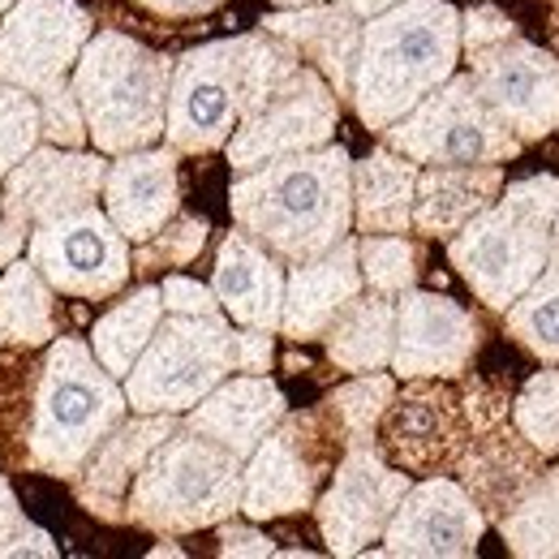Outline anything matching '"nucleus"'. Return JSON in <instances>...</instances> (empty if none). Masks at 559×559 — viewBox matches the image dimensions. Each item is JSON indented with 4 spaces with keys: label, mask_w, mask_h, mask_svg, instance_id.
I'll return each instance as SVG.
<instances>
[{
    "label": "nucleus",
    "mask_w": 559,
    "mask_h": 559,
    "mask_svg": "<svg viewBox=\"0 0 559 559\" xmlns=\"http://www.w3.org/2000/svg\"><path fill=\"white\" fill-rule=\"evenodd\" d=\"M263 31L284 39L310 70L323 73L336 99H349L357 52H361V22L341 4H306V9H280L263 17Z\"/></svg>",
    "instance_id": "24"
},
{
    "label": "nucleus",
    "mask_w": 559,
    "mask_h": 559,
    "mask_svg": "<svg viewBox=\"0 0 559 559\" xmlns=\"http://www.w3.org/2000/svg\"><path fill=\"white\" fill-rule=\"evenodd\" d=\"M159 319H164V297H159L155 284H142V288H134L121 306H112V310L91 328L86 345H91V353L99 357V366H104L112 379H126V374L134 370L139 353L146 349V341L155 336Z\"/></svg>",
    "instance_id": "29"
},
{
    "label": "nucleus",
    "mask_w": 559,
    "mask_h": 559,
    "mask_svg": "<svg viewBox=\"0 0 559 559\" xmlns=\"http://www.w3.org/2000/svg\"><path fill=\"white\" fill-rule=\"evenodd\" d=\"M181 426L177 414H139V418H121L99 448L86 456V465L78 469L73 490L78 503L99 516V521H126V495L139 478L142 461Z\"/></svg>",
    "instance_id": "20"
},
{
    "label": "nucleus",
    "mask_w": 559,
    "mask_h": 559,
    "mask_svg": "<svg viewBox=\"0 0 559 559\" xmlns=\"http://www.w3.org/2000/svg\"><path fill=\"white\" fill-rule=\"evenodd\" d=\"M237 374V332L219 314H164L155 336L121 379L134 414H186Z\"/></svg>",
    "instance_id": "8"
},
{
    "label": "nucleus",
    "mask_w": 559,
    "mask_h": 559,
    "mask_svg": "<svg viewBox=\"0 0 559 559\" xmlns=\"http://www.w3.org/2000/svg\"><path fill=\"white\" fill-rule=\"evenodd\" d=\"M483 508L452 478H430L405 490L388 530L383 556H474L483 543Z\"/></svg>",
    "instance_id": "18"
},
{
    "label": "nucleus",
    "mask_w": 559,
    "mask_h": 559,
    "mask_svg": "<svg viewBox=\"0 0 559 559\" xmlns=\"http://www.w3.org/2000/svg\"><path fill=\"white\" fill-rule=\"evenodd\" d=\"M44 142V130H39V99L22 86H9L0 82V177L26 159L35 146Z\"/></svg>",
    "instance_id": "36"
},
{
    "label": "nucleus",
    "mask_w": 559,
    "mask_h": 559,
    "mask_svg": "<svg viewBox=\"0 0 559 559\" xmlns=\"http://www.w3.org/2000/svg\"><path fill=\"white\" fill-rule=\"evenodd\" d=\"M357 267L370 293L401 297L418 284V250L401 233H366L357 237Z\"/></svg>",
    "instance_id": "33"
},
{
    "label": "nucleus",
    "mask_w": 559,
    "mask_h": 559,
    "mask_svg": "<svg viewBox=\"0 0 559 559\" xmlns=\"http://www.w3.org/2000/svg\"><path fill=\"white\" fill-rule=\"evenodd\" d=\"M233 224L280 263H306L332 250L353 228V159L328 142L263 168L237 173L228 190Z\"/></svg>",
    "instance_id": "2"
},
{
    "label": "nucleus",
    "mask_w": 559,
    "mask_h": 559,
    "mask_svg": "<svg viewBox=\"0 0 559 559\" xmlns=\"http://www.w3.org/2000/svg\"><path fill=\"white\" fill-rule=\"evenodd\" d=\"M159 297H164V314H219L211 284H199V280L168 276L159 284Z\"/></svg>",
    "instance_id": "39"
},
{
    "label": "nucleus",
    "mask_w": 559,
    "mask_h": 559,
    "mask_svg": "<svg viewBox=\"0 0 559 559\" xmlns=\"http://www.w3.org/2000/svg\"><path fill=\"white\" fill-rule=\"evenodd\" d=\"M499 534L512 556H559V469L530 483L499 521Z\"/></svg>",
    "instance_id": "30"
},
{
    "label": "nucleus",
    "mask_w": 559,
    "mask_h": 559,
    "mask_svg": "<svg viewBox=\"0 0 559 559\" xmlns=\"http://www.w3.org/2000/svg\"><path fill=\"white\" fill-rule=\"evenodd\" d=\"M547 267H559V215L551 224V241H547Z\"/></svg>",
    "instance_id": "45"
},
{
    "label": "nucleus",
    "mask_w": 559,
    "mask_h": 559,
    "mask_svg": "<svg viewBox=\"0 0 559 559\" xmlns=\"http://www.w3.org/2000/svg\"><path fill=\"white\" fill-rule=\"evenodd\" d=\"M207 219L199 215H173L159 233H151L146 241H139V254L134 259V272L151 276V272H168V267H190L199 259V250L207 246Z\"/></svg>",
    "instance_id": "35"
},
{
    "label": "nucleus",
    "mask_w": 559,
    "mask_h": 559,
    "mask_svg": "<svg viewBox=\"0 0 559 559\" xmlns=\"http://www.w3.org/2000/svg\"><path fill=\"white\" fill-rule=\"evenodd\" d=\"M86 139L99 155H126L164 139L173 57L121 31H95L70 73Z\"/></svg>",
    "instance_id": "5"
},
{
    "label": "nucleus",
    "mask_w": 559,
    "mask_h": 559,
    "mask_svg": "<svg viewBox=\"0 0 559 559\" xmlns=\"http://www.w3.org/2000/svg\"><path fill=\"white\" fill-rule=\"evenodd\" d=\"M155 556H181V547H173V543L168 547H151V559Z\"/></svg>",
    "instance_id": "47"
},
{
    "label": "nucleus",
    "mask_w": 559,
    "mask_h": 559,
    "mask_svg": "<svg viewBox=\"0 0 559 559\" xmlns=\"http://www.w3.org/2000/svg\"><path fill=\"white\" fill-rule=\"evenodd\" d=\"M392 151L409 155L421 168L439 164H508L521 155L525 142L516 139L478 95L469 73H452L435 86L421 104H414L401 121L383 130Z\"/></svg>",
    "instance_id": "10"
},
{
    "label": "nucleus",
    "mask_w": 559,
    "mask_h": 559,
    "mask_svg": "<svg viewBox=\"0 0 559 559\" xmlns=\"http://www.w3.org/2000/svg\"><path fill=\"white\" fill-rule=\"evenodd\" d=\"M418 168L409 155L379 146L353 164V228L366 233H409Z\"/></svg>",
    "instance_id": "26"
},
{
    "label": "nucleus",
    "mask_w": 559,
    "mask_h": 559,
    "mask_svg": "<svg viewBox=\"0 0 559 559\" xmlns=\"http://www.w3.org/2000/svg\"><path fill=\"white\" fill-rule=\"evenodd\" d=\"M219 556H276V547H272V538H263L259 530L224 525V521H219Z\"/></svg>",
    "instance_id": "41"
},
{
    "label": "nucleus",
    "mask_w": 559,
    "mask_h": 559,
    "mask_svg": "<svg viewBox=\"0 0 559 559\" xmlns=\"http://www.w3.org/2000/svg\"><path fill=\"white\" fill-rule=\"evenodd\" d=\"M483 345L478 319L443 297L409 288L396 301V345H392V370L396 379H461Z\"/></svg>",
    "instance_id": "17"
},
{
    "label": "nucleus",
    "mask_w": 559,
    "mask_h": 559,
    "mask_svg": "<svg viewBox=\"0 0 559 559\" xmlns=\"http://www.w3.org/2000/svg\"><path fill=\"white\" fill-rule=\"evenodd\" d=\"M95 17L78 0H13L0 17V82L39 95L70 78Z\"/></svg>",
    "instance_id": "14"
},
{
    "label": "nucleus",
    "mask_w": 559,
    "mask_h": 559,
    "mask_svg": "<svg viewBox=\"0 0 559 559\" xmlns=\"http://www.w3.org/2000/svg\"><path fill=\"white\" fill-rule=\"evenodd\" d=\"M246 461L203 435L177 426L146 461L126 495V521L151 534H194L241 512Z\"/></svg>",
    "instance_id": "7"
},
{
    "label": "nucleus",
    "mask_w": 559,
    "mask_h": 559,
    "mask_svg": "<svg viewBox=\"0 0 559 559\" xmlns=\"http://www.w3.org/2000/svg\"><path fill=\"white\" fill-rule=\"evenodd\" d=\"M211 293H215L219 310L233 323L280 332V310H284V272H280V259L267 254L241 228H233L219 241Z\"/></svg>",
    "instance_id": "23"
},
{
    "label": "nucleus",
    "mask_w": 559,
    "mask_h": 559,
    "mask_svg": "<svg viewBox=\"0 0 559 559\" xmlns=\"http://www.w3.org/2000/svg\"><path fill=\"white\" fill-rule=\"evenodd\" d=\"M508 336L538 361L559 366V267H543L538 280L503 310Z\"/></svg>",
    "instance_id": "31"
},
{
    "label": "nucleus",
    "mask_w": 559,
    "mask_h": 559,
    "mask_svg": "<svg viewBox=\"0 0 559 559\" xmlns=\"http://www.w3.org/2000/svg\"><path fill=\"white\" fill-rule=\"evenodd\" d=\"M361 293V267H357V237H341L319 259L293 263L284 276V310L280 332L297 345L323 341L328 323Z\"/></svg>",
    "instance_id": "21"
},
{
    "label": "nucleus",
    "mask_w": 559,
    "mask_h": 559,
    "mask_svg": "<svg viewBox=\"0 0 559 559\" xmlns=\"http://www.w3.org/2000/svg\"><path fill=\"white\" fill-rule=\"evenodd\" d=\"M39 130L52 146H82L86 142V121H82V104L73 95V82L61 78L52 86H44L39 95Z\"/></svg>",
    "instance_id": "38"
},
{
    "label": "nucleus",
    "mask_w": 559,
    "mask_h": 559,
    "mask_svg": "<svg viewBox=\"0 0 559 559\" xmlns=\"http://www.w3.org/2000/svg\"><path fill=\"white\" fill-rule=\"evenodd\" d=\"M345 456V439L328 405L306 414H284L267 439L246 456L241 469V512L250 521H276L310 512L319 487Z\"/></svg>",
    "instance_id": "9"
},
{
    "label": "nucleus",
    "mask_w": 559,
    "mask_h": 559,
    "mask_svg": "<svg viewBox=\"0 0 559 559\" xmlns=\"http://www.w3.org/2000/svg\"><path fill=\"white\" fill-rule=\"evenodd\" d=\"M559 215V177H525L503 186L456 237L448 259L487 310H508L547 267V241Z\"/></svg>",
    "instance_id": "6"
},
{
    "label": "nucleus",
    "mask_w": 559,
    "mask_h": 559,
    "mask_svg": "<svg viewBox=\"0 0 559 559\" xmlns=\"http://www.w3.org/2000/svg\"><path fill=\"white\" fill-rule=\"evenodd\" d=\"M556 4H559V0H556Z\"/></svg>",
    "instance_id": "49"
},
{
    "label": "nucleus",
    "mask_w": 559,
    "mask_h": 559,
    "mask_svg": "<svg viewBox=\"0 0 559 559\" xmlns=\"http://www.w3.org/2000/svg\"><path fill=\"white\" fill-rule=\"evenodd\" d=\"M61 336L57 288L39 276L31 259L0 267V349H44Z\"/></svg>",
    "instance_id": "28"
},
{
    "label": "nucleus",
    "mask_w": 559,
    "mask_h": 559,
    "mask_svg": "<svg viewBox=\"0 0 559 559\" xmlns=\"http://www.w3.org/2000/svg\"><path fill=\"white\" fill-rule=\"evenodd\" d=\"M280 9H306V4H323V0H272Z\"/></svg>",
    "instance_id": "46"
},
{
    "label": "nucleus",
    "mask_w": 559,
    "mask_h": 559,
    "mask_svg": "<svg viewBox=\"0 0 559 559\" xmlns=\"http://www.w3.org/2000/svg\"><path fill=\"white\" fill-rule=\"evenodd\" d=\"M512 421L538 456L559 452V370H538L512 401Z\"/></svg>",
    "instance_id": "34"
},
{
    "label": "nucleus",
    "mask_w": 559,
    "mask_h": 559,
    "mask_svg": "<svg viewBox=\"0 0 559 559\" xmlns=\"http://www.w3.org/2000/svg\"><path fill=\"white\" fill-rule=\"evenodd\" d=\"M503 190V164H439L418 168L414 228L421 237H456L478 211H487Z\"/></svg>",
    "instance_id": "25"
},
{
    "label": "nucleus",
    "mask_w": 559,
    "mask_h": 559,
    "mask_svg": "<svg viewBox=\"0 0 559 559\" xmlns=\"http://www.w3.org/2000/svg\"><path fill=\"white\" fill-rule=\"evenodd\" d=\"M104 215L117 224V233L139 246L151 233H159L181 203L177 181V151L173 146H142L112 155L104 173Z\"/></svg>",
    "instance_id": "19"
},
{
    "label": "nucleus",
    "mask_w": 559,
    "mask_h": 559,
    "mask_svg": "<svg viewBox=\"0 0 559 559\" xmlns=\"http://www.w3.org/2000/svg\"><path fill=\"white\" fill-rule=\"evenodd\" d=\"M146 13H159V17H203L211 9H219L224 0H134Z\"/></svg>",
    "instance_id": "42"
},
{
    "label": "nucleus",
    "mask_w": 559,
    "mask_h": 559,
    "mask_svg": "<svg viewBox=\"0 0 559 559\" xmlns=\"http://www.w3.org/2000/svg\"><path fill=\"white\" fill-rule=\"evenodd\" d=\"M26 237H31V233H22L13 219H4V215H0V267H9L13 259H22Z\"/></svg>",
    "instance_id": "43"
},
{
    "label": "nucleus",
    "mask_w": 559,
    "mask_h": 559,
    "mask_svg": "<svg viewBox=\"0 0 559 559\" xmlns=\"http://www.w3.org/2000/svg\"><path fill=\"white\" fill-rule=\"evenodd\" d=\"M301 66V57L267 31L215 39L173 61L164 139L177 155H207L233 139V130L254 112V104L280 78Z\"/></svg>",
    "instance_id": "3"
},
{
    "label": "nucleus",
    "mask_w": 559,
    "mask_h": 559,
    "mask_svg": "<svg viewBox=\"0 0 559 559\" xmlns=\"http://www.w3.org/2000/svg\"><path fill=\"white\" fill-rule=\"evenodd\" d=\"M0 366L4 388L13 392L0 405V448L9 461L31 474L73 483L99 439L130 414L121 379H112L82 336H57L44 345V357L17 370Z\"/></svg>",
    "instance_id": "1"
},
{
    "label": "nucleus",
    "mask_w": 559,
    "mask_h": 559,
    "mask_svg": "<svg viewBox=\"0 0 559 559\" xmlns=\"http://www.w3.org/2000/svg\"><path fill=\"white\" fill-rule=\"evenodd\" d=\"M341 9H349L357 22H370V17H379V13H388L392 4H401V0H336Z\"/></svg>",
    "instance_id": "44"
},
{
    "label": "nucleus",
    "mask_w": 559,
    "mask_h": 559,
    "mask_svg": "<svg viewBox=\"0 0 559 559\" xmlns=\"http://www.w3.org/2000/svg\"><path fill=\"white\" fill-rule=\"evenodd\" d=\"M9 4H13V0H0V17H4V9H9Z\"/></svg>",
    "instance_id": "48"
},
{
    "label": "nucleus",
    "mask_w": 559,
    "mask_h": 559,
    "mask_svg": "<svg viewBox=\"0 0 559 559\" xmlns=\"http://www.w3.org/2000/svg\"><path fill=\"white\" fill-rule=\"evenodd\" d=\"M104 173L108 159L99 151L39 142L26 159H17L0 177V215L13 219L22 233H31L57 215L95 207L104 194Z\"/></svg>",
    "instance_id": "16"
},
{
    "label": "nucleus",
    "mask_w": 559,
    "mask_h": 559,
    "mask_svg": "<svg viewBox=\"0 0 559 559\" xmlns=\"http://www.w3.org/2000/svg\"><path fill=\"white\" fill-rule=\"evenodd\" d=\"M284 414V392L267 374H228L194 409L181 414V426L246 461Z\"/></svg>",
    "instance_id": "22"
},
{
    "label": "nucleus",
    "mask_w": 559,
    "mask_h": 559,
    "mask_svg": "<svg viewBox=\"0 0 559 559\" xmlns=\"http://www.w3.org/2000/svg\"><path fill=\"white\" fill-rule=\"evenodd\" d=\"M392 401H396V383H392V374L370 370V374H357L349 388L332 392L323 405H328V414H332V421H336L345 448H370L379 421H383V414L392 409Z\"/></svg>",
    "instance_id": "32"
},
{
    "label": "nucleus",
    "mask_w": 559,
    "mask_h": 559,
    "mask_svg": "<svg viewBox=\"0 0 559 559\" xmlns=\"http://www.w3.org/2000/svg\"><path fill=\"white\" fill-rule=\"evenodd\" d=\"M17 556H39V559H52L57 556V543L48 530H39L17 495L9 487V478H0V559H17Z\"/></svg>",
    "instance_id": "37"
},
{
    "label": "nucleus",
    "mask_w": 559,
    "mask_h": 559,
    "mask_svg": "<svg viewBox=\"0 0 559 559\" xmlns=\"http://www.w3.org/2000/svg\"><path fill=\"white\" fill-rule=\"evenodd\" d=\"M26 259L57 293L82 297V301L117 297L134 276L130 241L117 233V224L104 215V207L70 211V215H57L31 228Z\"/></svg>",
    "instance_id": "12"
},
{
    "label": "nucleus",
    "mask_w": 559,
    "mask_h": 559,
    "mask_svg": "<svg viewBox=\"0 0 559 559\" xmlns=\"http://www.w3.org/2000/svg\"><path fill=\"white\" fill-rule=\"evenodd\" d=\"M336 126H341V104L332 86L323 82V73L301 61L254 104V112L233 130L224 151H228L233 173H250L284 155L328 146Z\"/></svg>",
    "instance_id": "11"
},
{
    "label": "nucleus",
    "mask_w": 559,
    "mask_h": 559,
    "mask_svg": "<svg viewBox=\"0 0 559 559\" xmlns=\"http://www.w3.org/2000/svg\"><path fill=\"white\" fill-rule=\"evenodd\" d=\"M414 478L405 469H392L374 448H345V456L332 469L328 490L314 499L319 534L332 556H366L370 543L383 538L396 503Z\"/></svg>",
    "instance_id": "15"
},
{
    "label": "nucleus",
    "mask_w": 559,
    "mask_h": 559,
    "mask_svg": "<svg viewBox=\"0 0 559 559\" xmlns=\"http://www.w3.org/2000/svg\"><path fill=\"white\" fill-rule=\"evenodd\" d=\"M461 66V13L448 0H401L361 22L353 108L370 134H383Z\"/></svg>",
    "instance_id": "4"
},
{
    "label": "nucleus",
    "mask_w": 559,
    "mask_h": 559,
    "mask_svg": "<svg viewBox=\"0 0 559 559\" xmlns=\"http://www.w3.org/2000/svg\"><path fill=\"white\" fill-rule=\"evenodd\" d=\"M465 61L490 112L521 142L559 130V61L551 52L521 39V31H508L490 44L465 48Z\"/></svg>",
    "instance_id": "13"
},
{
    "label": "nucleus",
    "mask_w": 559,
    "mask_h": 559,
    "mask_svg": "<svg viewBox=\"0 0 559 559\" xmlns=\"http://www.w3.org/2000/svg\"><path fill=\"white\" fill-rule=\"evenodd\" d=\"M272 361H276V341H272V332H263V328L237 332V370H241V374H267Z\"/></svg>",
    "instance_id": "40"
},
{
    "label": "nucleus",
    "mask_w": 559,
    "mask_h": 559,
    "mask_svg": "<svg viewBox=\"0 0 559 559\" xmlns=\"http://www.w3.org/2000/svg\"><path fill=\"white\" fill-rule=\"evenodd\" d=\"M323 345H328L332 366L345 370V374L388 370L392 345H396V297L357 293L349 306L328 323Z\"/></svg>",
    "instance_id": "27"
}]
</instances>
